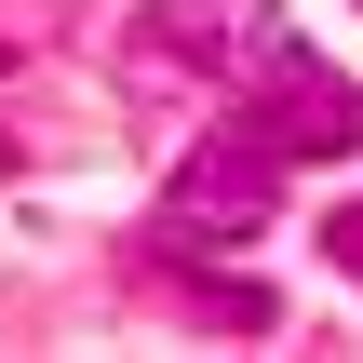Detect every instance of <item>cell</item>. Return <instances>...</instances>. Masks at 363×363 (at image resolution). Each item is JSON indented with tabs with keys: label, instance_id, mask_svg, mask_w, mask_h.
Returning <instances> with one entry per match:
<instances>
[{
	"label": "cell",
	"instance_id": "cell-1",
	"mask_svg": "<svg viewBox=\"0 0 363 363\" xmlns=\"http://www.w3.org/2000/svg\"><path fill=\"white\" fill-rule=\"evenodd\" d=\"M269 202H283V162H269V135L229 108V121L189 148L175 202H162V256H202V242H256V229H269Z\"/></svg>",
	"mask_w": 363,
	"mask_h": 363
},
{
	"label": "cell",
	"instance_id": "cell-2",
	"mask_svg": "<svg viewBox=\"0 0 363 363\" xmlns=\"http://www.w3.org/2000/svg\"><path fill=\"white\" fill-rule=\"evenodd\" d=\"M135 40H148L162 67H216V81H269V67L296 54V27H283L269 0H148Z\"/></svg>",
	"mask_w": 363,
	"mask_h": 363
},
{
	"label": "cell",
	"instance_id": "cell-4",
	"mask_svg": "<svg viewBox=\"0 0 363 363\" xmlns=\"http://www.w3.org/2000/svg\"><path fill=\"white\" fill-rule=\"evenodd\" d=\"M323 256H337V269L363 283V202H337V216H323Z\"/></svg>",
	"mask_w": 363,
	"mask_h": 363
},
{
	"label": "cell",
	"instance_id": "cell-3",
	"mask_svg": "<svg viewBox=\"0 0 363 363\" xmlns=\"http://www.w3.org/2000/svg\"><path fill=\"white\" fill-rule=\"evenodd\" d=\"M256 135H269V162L296 175V162H350L363 148V81H337V67H310V54H283L269 81H256V108H242Z\"/></svg>",
	"mask_w": 363,
	"mask_h": 363
},
{
	"label": "cell",
	"instance_id": "cell-5",
	"mask_svg": "<svg viewBox=\"0 0 363 363\" xmlns=\"http://www.w3.org/2000/svg\"><path fill=\"white\" fill-rule=\"evenodd\" d=\"M0 67H13V27H0Z\"/></svg>",
	"mask_w": 363,
	"mask_h": 363
}]
</instances>
